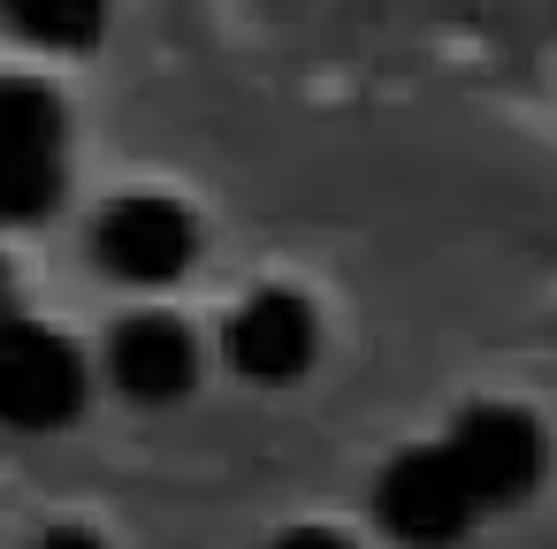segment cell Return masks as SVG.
<instances>
[{"label":"cell","mask_w":557,"mask_h":549,"mask_svg":"<svg viewBox=\"0 0 557 549\" xmlns=\"http://www.w3.org/2000/svg\"><path fill=\"white\" fill-rule=\"evenodd\" d=\"M443 458L450 473L466 481V496L488 511H511L542 488V465H549V442H542V420L527 404H466L450 427H443Z\"/></svg>","instance_id":"3"},{"label":"cell","mask_w":557,"mask_h":549,"mask_svg":"<svg viewBox=\"0 0 557 549\" xmlns=\"http://www.w3.org/2000/svg\"><path fill=\"white\" fill-rule=\"evenodd\" d=\"M313 351H321V321H313V305H306L298 290H283V283L237 298V313H230V328H222V359H230L245 382H268V389L298 382V374L313 366Z\"/></svg>","instance_id":"6"},{"label":"cell","mask_w":557,"mask_h":549,"mask_svg":"<svg viewBox=\"0 0 557 549\" xmlns=\"http://www.w3.org/2000/svg\"><path fill=\"white\" fill-rule=\"evenodd\" d=\"M268 549H351V541H344L336 526H283Z\"/></svg>","instance_id":"9"},{"label":"cell","mask_w":557,"mask_h":549,"mask_svg":"<svg viewBox=\"0 0 557 549\" xmlns=\"http://www.w3.org/2000/svg\"><path fill=\"white\" fill-rule=\"evenodd\" d=\"M32 47H54V54H85L100 32H108V0H0Z\"/></svg>","instance_id":"8"},{"label":"cell","mask_w":557,"mask_h":549,"mask_svg":"<svg viewBox=\"0 0 557 549\" xmlns=\"http://www.w3.org/2000/svg\"><path fill=\"white\" fill-rule=\"evenodd\" d=\"M108 382L131 397V404H184L191 389H199V336L176 321V313H123L115 328H108Z\"/></svg>","instance_id":"7"},{"label":"cell","mask_w":557,"mask_h":549,"mask_svg":"<svg viewBox=\"0 0 557 549\" xmlns=\"http://www.w3.org/2000/svg\"><path fill=\"white\" fill-rule=\"evenodd\" d=\"M32 549H108V541H100L92 526H47V534H39Z\"/></svg>","instance_id":"10"},{"label":"cell","mask_w":557,"mask_h":549,"mask_svg":"<svg viewBox=\"0 0 557 549\" xmlns=\"http://www.w3.org/2000/svg\"><path fill=\"white\" fill-rule=\"evenodd\" d=\"M374 519L389 541L405 549H458L481 526V503L466 496V481L450 473L443 442H412L374 473Z\"/></svg>","instance_id":"5"},{"label":"cell","mask_w":557,"mask_h":549,"mask_svg":"<svg viewBox=\"0 0 557 549\" xmlns=\"http://www.w3.org/2000/svg\"><path fill=\"white\" fill-rule=\"evenodd\" d=\"M92 260L108 267V283L123 290H161L176 283L191 260H199V222L184 199H161V191H123L100 207L92 222Z\"/></svg>","instance_id":"4"},{"label":"cell","mask_w":557,"mask_h":549,"mask_svg":"<svg viewBox=\"0 0 557 549\" xmlns=\"http://www.w3.org/2000/svg\"><path fill=\"white\" fill-rule=\"evenodd\" d=\"M70 184V108L47 77H0V229H32Z\"/></svg>","instance_id":"1"},{"label":"cell","mask_w":557,"mask_h":549,"mask_svg":"<svg viewBox=\"0 0 557 549\" xmlns=\"http://www.w3.org/2000/svg\"><path fill=\"white\" fill-rule=\"evenodd\" d=\"M85 404V359L70 336H54L47 321H32L0 275V427L16 435H54L70 427Z\"/></svg>","instance_id":"2"}]
</instances>
